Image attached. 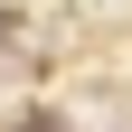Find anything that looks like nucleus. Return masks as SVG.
<instances>
[{"label": "nucleus", "instance_id": "f257e3e1", "mask_svg": "<svg viewBox=\"0 0 132 132\" xmlns=\"http://www.w3.org/2000/svg\"><path fill=\"white\" fill-rule=\"evenodd\" d=\"M10 132H57V113H19V123H10Z\"/></svg>", "mask_w": 132, "mask_h": 132}]
</instances>
